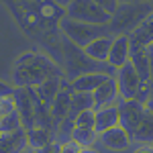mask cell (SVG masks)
<instances>
[{"mask_svg": "<svg viewBox=\"0 0 153 153\" xmlns=\"http://www.w3.org/2000/svg\"><path fill=\"white\" fill-rule=\"evenodd\" d=\"M59 31H61V37H65L74 45L84 47L92 39L106 35L108 33V25H90V23H80V21H71L68 16H61L59 19Z\"/></svg>", "mask_w": 153, "mask_h": 153, "instance_id": "cell-4", "label": "cell"}, {"mask_svg": "<svg viewBox=\"0 0 153 153\" xmlns=\"http://www.w3.org/2000/svg\"><path fill=\"white\" fill-rule=\"evenodd\" d=\"M12 94H14V86L0 80V100L2 98H12Z\"/></svg>", "mask_w": 153, "mask_h": 153, "instance_id": "cell-26", "label": "cell"}, {"mask_svg": "<svg viewBox=\"0 0 153 153\" xmlns=\"http://www.w3.org/2000/svg\"><path fill=\"white\" fill-rule=\"evenodd\" d=\"M133 153H153V151H151V145H149V143H139V147Z\"/></svg>", "mask_w": 153, "mask_h": 153, "instance_id": "cell-28", "label": "cell"}, {"mask_svg": "<svg viewBox=\"0 0 153 153\" xmlns=\"http://www.w3.org/2000/svg\"><path fill=\"white\" fill-rule=\"evenodd\" d=\"M129 61V37L127 35H112V43H110V49H108V57H106V63L117 70L123 63Z\"/></svg>", "mask_w": 153, "mask_h": 153, "instance_id": "cell-11", "label": "cell"}, {"mask_svg": "<svg viewBox=\"0 0 153 153\" xmlns=\"http://www.w3.org/2000/svg\"><path fill=\"white\" fill-rule=\"evenodd\" d=\"M70 2H71V0H53V4H57V6H61V8H65Z\"/></svg>", "mask_w": 153, "mask_h": 153, "instance_id": "cell-30", "label": "cell"}, {"mask_svg": "<svg viewBox=\"0 0 153 153\" xmlns=\"http://www.w3.org/2000/svg\"><path fill=\"white\" fill-rule=\"evenodd\" d=\"M106 78H108V74L90 71V74H84V76H78V78L70 80L68 84H70V88L74 90V92H90V94H92V92L104 82Z\"/></svg>", "mask_w": 153, "mask_h": 153, "instance_id": "cell-14", "label": "cell"}, {"mask_svg": "<svg viewBox=\"0 0 153 153\" xmlns=\"http://www.w3.org/2000/svg\"><path fill=\"white\" fill-rule=\"evenodd\" d=\"M63 10H65L63 16H68L71 21H80V23L108 25V21H110V14L102 10L94 0H71Z\"/></svg>", "mask_w": 153, "mask_h": 153, "instance_id": "cell-5", "label": "cell"}, {"mask_svg": "<svg viewBox=\"0 0 153 153\" xmlns=\"http://www.w3.org/2000/svg\"><path fill=\"white\" fill-rule=\"evenodd\" d=\"M61 49H63V70H65L63 78L68 82L74 80V78H78V76L90 74V71H100V74L114 76V70L108 63H98L94 59H90L82 51V47L74 45L65 37H61Z\"/></svg>", "mask_w": 153, "mask_h": 153, "instance_id": "cell-2", "label": "cell"}, {"mask_svg": "<svg viewBox=\"0 0 153 153\" xmlns=\"http://www.w3.org/2000/svg\"><path fill=\"white\" fill-rule=\"evenodd\" d=\"M151 14V2L141 4H118L108 21V33L112 35H129L145 16Z\"/></svg>", "mask_w": 153, "mask_h": 153, "instance_id": "cell-3", "label": "cell"}, {"mask_svg": "<svg viewBox=\"0 0 153 153\" xmlns=\"http://www.w3.org/2000/svg\"><path fill=\"white\" fill-rule=\"evenodd\" d=\"M110 43H112V35H100V37H96V39H92L90 43H86L82 47V51L90 59L98 61V63H106Z\"/></svg>", "mask_w": 153, "mask_h": 153, "instance_id": "cell-13", "label": "cell"}, {"mask_svg": "<svg viewBox=\"0 0 153 153\" xmlns=\"http://www.w3.org/2000/svg\"><path fill=\"white\" fill-rule=\"evenodd\" d=\"M96 141H100L104 149H108V151H112V153L129 151L131 143H133V141H131V137H129V133L123 129L120 125L110 127V129L98 133V139H96Z\"/></svg>", "mask_w": 153, "mask_h": 153, "instance_id": "cell-8", "label": "cell"}, {"mask_svg": "<svg viewBox=\"0 0 153 153\" xmlns=\"http://www.w3.org/2000/svg\"><path fill=\"white\" fill-rule=\"evenodd\" d=\"M151 137H153V118H151V110L145 108L141 123L135 127V131L131 133V141L135 143H149L151 145Z\"/></svg>", "mask_w": 153, "mask_h": 153, "instance_id": "cell-17", "label": "cell"}, {"mask_svg": "<svg viewBox=\"0 0 153 153\" xmlns=\"http://www.w3.org/2000/svg\"><path fill=\"white\" fill-rule=\"evenodd\" d=\"M80 153H100V151H98V149H94V147L90 145V147H82V151H80Z\"/></svg>", "mask_w": 153, "mask_h": 153, "instance_id": "cell-31", "label": "cell"}, {"mask_svg": "<svg viewBox=\"0 0 153 153\" xmlns=\"http://www.w3.org/2000/svg\"><path fill=\"white\" fill-rule=\"evenodd\" d=\"M27 147H29V143H27L25 129L0 133V153H23Z\"/></svg>", "mask_w": 153, "mask_h": 153, "instance_id": "cell-12", "label": "cell"}, {"mask_svg": "<svg viewBox=\"0 0 153 153\" xmlns=\"http://www.w3.org/2000/svg\"><path fill=\"white\" fill-rule=\"evenodd\" d=\"M94 2L100 6V8H102V10L108 12V14H112V12H114V8L118 6L117 0H94Z\"/></svg>", "mask_w": 153, "mask_h": 153, "instance_id": "cell-25", "label": "cell"}, {"mask_svg": "<svg viewBox=\"0 0 153 153\" xmlns=\"http://www.w3.org/2000/svg\"><path fill=\"white\" fill-rule=\"evenodd\" d=\"M117 110H118V125L131 137V133L135 131V127L141 123L143 114H145V106L139 100H118Z\"/></svg>", "mask_w": 153, "mask_h": 153, "instance_id": "cell-7", "label": "cell"}, {"mask_svg": "<svg viewBox=\"0 0 153 153\" xmlns=\"http://www.w3.org/2000/svg\"><path fill=\"white\" fill-rule=\"evenodd\" d=\"M118 4H141V2H149V0H117Z\"/></svg>", "mask_w": 153, "mask_h": 153, "instance_id": "cell-29", "label": "cell"}, {"mask_svg": "<svg viewBox=\"0 0 153 153\" xmlns=\"http://www.w3.org/2000/svg\"><path fill=\"white\" fill-rule=\"evenodd\" d=\"M35 153H61V143L59 141H49L45 147H41V149H37Z\"/></svg>", "mask_w": 153, "mask_h": 153, "instance_id": "cell-24", "label": "cell"}, {"mask_svg": "<svg viewBox=\"0 0 153 153\" xmlns=\"http://www.w3.org/2000/svg\"><path fill=\"white\" fill-rule=\"evenodd\" d=\"M86 108H94V100L90 92H74L71 90V100H70V117H76L78 112H82Z\"/></svg>", "mask_w": 153, "mask_h": 153, "instance_id": "cell-19", "label": "cell"}, {"mask_svg": "<svg viewBox=\"0 0 153 153\" xmlns=\"http://www.w3.org/2000/svg\"><path fill=\"white\" fill-rule=\"evenodd\" d=\"M63 80H65L63 76H53V78H49V80H45L43 84H39V86L33 88L35 94H37V98L41 100V104L45 106V108H49V104L53 102V98H55V94L59 92Z\"/></svg>", "mask_w": 153, "mask_h": 153, "instance_id": "cell-15", "label": "cell"}, {"mask_svg": "<svg viewBox=\"0 0 153 153\" xmlns=\"http://www.w3.org/2000/svg\"><path fill=\"white\" fill-rule=\"evenodd\" d=\"M82 151V145L74 141V139H68V141L61 143V153H80Z\"/></svg>", "mask_w": 153, "mask_h": 153, "instance_id": "cell-23", "label": "cell"}, {"mask_svg": "<svg viewBox=\"0 0 153 153\" xmlns=\"http://www.w3.org/2000/svg\"><path fill=\"white\" fill-rule=\"evenodd\" d=\"M53 76H63L61 68L55 61H51L47 55L35 53V51L21 55L14 61L10 74L14 88H35Z\"/></svg>", "mask_w": 153, "mask_h": 153, "instance_id": "cell-1", "label": "cell"}, {"mask_svg": "<svg viewBox=\"0 0 153 153\" xmlns=\"http://www.w3.org/2000/svg\"><path fill=\"white\" fill-rule=\"evenodd\" d=\"M49 141H53V131L45 129V127H33V129L27 131V143H29V149H41L45 147Z\"/></svg>", "mask_w": 153, "mask_h": 153, "instance_id": "cell-18", "label": "cell"}, {"mask_svg": "<svg viewBox=\"0 0 153 153\" xmlns=\"http://www.w3.org/2000/svg\"><path fill=\"white\" fill-rule=\"evenodd\" d=\"M74 127H92L94 129V108H86L74 117Z\"/></svg>", "mask_w": 153, "mask_h": 153, "instance_id": "cell-22", "label": "cell"}, {"mask_svg": "<svg viewBox=\"0 0 153 153\" xmlns=\"http://www.w3.org/2000/svg\"><path fill=\"white\" fill-rule=\"evenodd\" d=\"M118 125V110L117 104L112 106H104V108H96L94 110V131L102 133V131L117 127Z\"/></svg>", "mask_w": 153, "mask_h": 153, "instance_id": "cell-16", "label": "cell"}, {"mask_svg": "<svg viewBox=\"0 0 153 153\" xmlns=\"http://www.w3.org/2000/svg\"><path fill=\"white\" fill-rule=\"evenodd\" d=\"M71 139L78 143V145H82V147H90V145L96 143L98 133H96L92 127H74V131H71Z\"/></svg>", "mask_w": 153, "mask_h": 153, "instance_id": "cell-20", "label": "cell"}, {"mask_svg": "<svg viewBox=\"0 0 153 153\" xmlns=\"http://www.w3.org/2000/svg\"><path fill=\"white\" fill-rule=\"evenodd\" d=\"M70 100H71V88H70V84H68V80H63V82H61V88H59V92L55 94L53 102L49 104L51 127H55L59 120H63V118L68 117V112H70Z\"/></svg>", "mask_w": 153, "mask_h": 153, "instance_id": "cell-9", "label": "cell"}, {"mask_svg": "<svg viewBox=\"0 0 153 153\" xmlns=\"http://www.w3.org/2000/svg\"><path fill=\"white\" fill-rule=\"evenodd\" d=\"M16 129H23V125H21L19 112L12 108L8 112H4V117L0 118V133H10V131H16Z\"/></svg>", "mask_w": 153, "mask_h": 153, "instance_id": "cell-21", "label": "cell"}, {"mask_svg": "<svg viewBox=\"0 0 153 153\" xmlns=\"http://www.w3.org/2000/svg\"><path fill=\"white\" fill-rule=\"evenodd\" d=\"M114 82H117L118 100H135L139 86H141V78L135 71V68L131 65V61L123 63L120 68L114 70Z\"/></svg>", "mask_w": 153, "mask_h": 153, "instance_id": "cell-6", "label": "cell"}, {"mask_svg": "<svg viewBox=\"0 0 153 153\" xmlns=\"http://www.w3.org/2000/svg\"><path fill=\"white\" fill-rule=\"evenodd\" d=\"M92 100H94V110L96 108H104V106L117 104L118 102V92H117L114 76H108L104 82L92 92Z\"/></svg>", "mask_w": 153, "mask_h": 153, "instance_id": "cell-10", "label": "cell"}, {"mask_svg": "<svg viewBox=\"0 0 153 153\" xmlns=\"http://www.w3.org/2000/svg\"><path fill=\"white\" fill-rule=\"evenodd\" d=\"M14 108V102H12V98H2L0 100V118L4 117V112H8Z\"/></svg>", "mask_w": 153, "mask_h": 153, "instance_id": "cell-27", "label": "cell"}]
</instances>
